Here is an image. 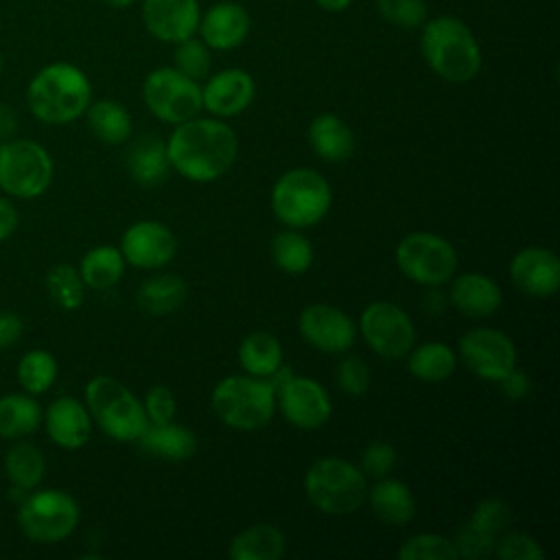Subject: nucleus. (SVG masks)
Wrapping results in <instances>:
<instances>
[{"mask_svg": "<svg viewBox=\"0 0 560 560\" xmlns=\"http://www.w3.org/2000/svg\"><path fill=\"white\" fill-rule=\"evenodd\" d=\"M201 9L197 0H142L147 31L166 44H177L197 33Z\"/></svg>", "mask_w": 560, "mask_h": 560, "instance_id": "obj_17", "label": "nucleus"}, {"mask_svg": "<svg viewBox=\"0 0 560 560\" xmlns=\"http://www.w3.org/2000/svg\"><path fill=\"white\" fill-rule=\"evenodd\" d=\"M142 98L155 118L173 125L190 120L203 109L201 85L173 66L155 68L147 74L142 83Z\"/></svg>", "mask_w": 560, "mask_h": 560, "instance_id": "obj_11", "label": "nucleus"}, {"mask_svg": "<svg viewBox=\"0 0 560 560\" xmlns=\"http://www.w3.org/2000/svg\"><path fill=\"white\" fill-rule=\"evenodd\" d=\"M57 374H59L57 359L44 348H33L24 352L15 368L18 385L22 387V392L31 396L46 394L57 381Z\"/></svg>", "mask_w": 560, "mask_h": 560, "instance_id": "obj_34", "label": "nucleus"}, {"mask_svg": "<svg viewBox=\"0 0 560 560\" xmlns=\"http://www.w3.org/2000/svg\"><path fill=\"white\" fill-rule=\"evenodd\" d=\"M359 328L368 346L385 359H400L409 354L416 341L413 322L392 302H372L363 308Z\"/></svg>", "mask_w": 560, "mask_h": 560, "instance_id": "obj_12", "label": "nucleus"}, {"mask_svg": "<svg viewBox=\"0 0 560 560\" xmlns=\"http://www.w3.org/2000/svg\"><path fill=\"white\" fill-rule=\"evenodd\" d=\"M24 332V319L13 311H0V352L20 341Z\"/></svg>", "mask_w": 560, "mask_h": 560, "instance_id": "obj_46", "label": "nucleus"}, {"mask_svg": "<svg viewBox=\"0 0 560 560\" xmlns=\"http://www.w3.org/2000/svg\"><path fill=\"white\" fill-rule=\"evenodd\" d=\"M46 291L50 295V300L63 308V311H74L83 304L85 298V284L79 276V269L68 265V262H59L55 267L48 269L46 273Z\"/></svg>", "mask_w": 560, "mask_h": 560, "instance_id": "obj_37", "label": "nucleus"}, {"mask_svg": "<svg viewBox=\"0 0 560 560\" xmlns=\"http://www.w3.org/2000/svg\"><path fill=\"white\" fill-rule=\"evenodd\" d=\"M335 378H337V385L350 396H361L370 387V370L363 363V359L354 354L339 361Z\"/></svg>", "mask_w": 560, "mask_h": 560, "instance_id": "obj_43", "label": "nucleus"}, {"mask_svg": "<svg viewBox=\"0 0 560 560\" xmlns=\"http://www.w3.org/2000/svg\"><path fill=\"white\" fill-rule=\"evenodd\" d=\"M210 402L223 424L254 431L273 418L276 392L267 378L228 376L214 385Z\"/></svg>", "mask_w": 560, "mask_h": 560, "instance_id": "obj_6", "label": "nucleus"}, {"mask_svg": "<svg viewBox=\"0 0 560 560\" xmlns=\"http://www.w3.org/2000/svg\"><path fill=\"white\" fill-rule=\"evenodd\" d=\"M238 363L249 376L267 378L282 363V346L271 332H249L238 346Z\"/></svg>", "mask_w": 560, "mask_h": 560, "instance_id": "obj_33", "label": "nucleus"}, {"mask_svg": "<svg viewBox=\"0 0 560 560\" xmlns=\"http://www.w3.org/2000/svg\"><path fill=\"white\" fill-rule=\"evenodd\" d=\"M55 164L44 144L31 138L0 142V190L11 199H37L52 182Z\"/></svg>", "mask_w": 560, "mask_h": 560, "instance_id": "obj_9", "label": "nucleus"}, {"mask_svg": "<svg viewBox=\"0 0 560 560\" xmlns=\"http://www.w3.org/2000/svg\"><path fill=\"white\" fill-rule=\"evenodd\" d=\"M514 287L534 298H551L560 287V260L551 249L525 247L510 260Z\"/></svg>", "mask_w": 560, "mask_h": 560, "instance_id": "obj_18", "label": "nucleus"}, {"mask_svg": "<svg viewBox=\"0 0 560 560\" xmlns=\"http://www.w3.org/2000/svg\"><path fill=\"white\" fill-rule=\"evenodd\" d=\"M256 94V85L249 72L241 68H228L212 74L201 88V107L219 118H230L245 112Z\"/></svg>", "mask_w": 560, "mask_h": 560, "instance_id": "obj_20", "label": "nucleus"}, {"mask_svg": "<svg viewBox=\"0 0 560 560\" xmlns=\"http://www.w3.org/2000/svg\"><path fill=\"white\" fill-rule=\"evenodd\" d=\"M186 293V282L179 276L162 273L144 280L136 293V300L140 308L151 315H168L184 304Z\"/></svg>", "mask_w": 560, "mask_h": 560, "instance_id": "obj_32", "label": "nucleus"}, {"mask_svg": "<svg viewBox=\"0 0 560 560\" xmlns=\"http://www.w3.org/2000/svg\"><path fill=\"white\" fill-rule=\"evenodd\" d=\"M238 140L228 122L217 118H190L179 122L166 140L171 168L190 182H214L236 160Z\"/></svg>", "mask_w": 560, "mask_h": 560, "instance_id": "obj_1", "label": "nucleus"}, {"mask_svg": "<svg viewBox=\"0 0 560 560\" xmlns=\"http://www.w3.org/2000/svg\"><path fill=\"white\" fill-rule=\"evenodd\" d=\"M142 407L149 424H166L175 418V396L166 385H153L147 392Z\"/></svg>", "mask_w": 560, "mask_h": 560, "instance_id": "obj_45", "label": "nucleus"}, {"mask_svg": "<svg viewBox=\"0 0 560 560\" xmlns=\"http://www.w3.org/2000/svg\"><path fill=\"white\" fill-rule=\"evenodd\" d=\"M125 273V258L118 247L98 245L92 247L79 262V276L85 287L94 291H105L118 284Z\"/></svg>", "mask_w": 560, "mask_h": 560, "instance_id": "obj_31", "label": "nucleus"}, {"mask_svg": "<svg viewBox=\"0 0 560 560\" xmlns=\"http://www.w3.org/2000/svg\"><path fill=\"white\" fill-rule=\"evenodd\" d=\"M451 302L466 317H490L501 306V289L483 273H464L451 287Z\"/></svg>", "mask_w": 560, "mask_h": 560, "instance_id": "obj_22", "label": "nucleus"}, {"mask_svg": "<svg viewBox=\"0 0 560 560\" xmlns=\"http://www.w3.org/2000/svg\"><path fill=\"white\" fill-rule=\"evenodd\" d=\"M497 383H499L501 392H503L508 398H512V400H518V398L527 396L529 389H532L529 378H527L523 372H518L516 368H514L512 372H508V374H505L501 381H497Z\"/></svg>", "mask_w": 560, "mask_h": 560, "instance_id": "obj_47", "label": "nucleus"}, {"mask_svg": "<svg viewBox=\"0 0 560 560\" xmlns=\"http://www.w3.org/2000/svg\"><path fill=\"white\" fill-rule=\"evenodd\" d=\"M173 68L182 74L199 81L208 77L212 68V50L199 37H186L175 44L173 52Z\"/></svg>", "mask_w": 560, "mask_h": 560, "instance_id": "obj_38", "label": "nucleus"}, {"mask_svg": "<svg viewBox=\"0 0 560 560\" xmlns=\"http://www.w3.org/2000/svg\"><path fill=\"white\" fill-rule=\"evenodd\" d=\"M83 116L92 136L105 144H122L131 136V116L127 107L114 98L92 101Z\"/></svg>", "mask_w": 560, "mask_h": 560, "instance_id": "obj_30", "label": "nucleus"}, {"mask_svg": "<svg viewBox=\"0 0 560 560\" xmlns=\"http://www.w3.org/2000/svg\"><path fill=\"white\" fill-rule=\"evenodd\" d=\"M271 258L287 273H304L313 262V247L298 230H282L271 241Z\"/></svg>", "mask_w": 560, "mask_h": 560, "instance_id": "obj_36", "label": "nucleus"}, {"mask_svg": "<svg viewBox=\"0 0 560 560\" xmlns=\"http://www.w3.org/2000/svg\"><path fill=\"white\" fill-rule=\"evenodd\" d=\"M147 453L168 459V462H184L195 455L197 438L190 429L182 424H147L142 435L136 440Z\"/></svg>", "mask_w": 560, "mask_h": 560, "instance_id": "obj_28", "label": "nucleus"}, {"mask_svg": "<svg viewBox=\"0 0 560 560\" xmlns=\"http://www.w3.org/2000/svg\"><path fill=\"white\" fill-rule=\"evenodd\" d=\"M319 9H324V11H330V13H341V11H346L350 4H352V0H313Z\"/></svg>", "mask_w": 560, "mask_h": 560, "instance_id": "obj_50", "label": "nucleus"}, {"mask_svg": "<svg viewBox=\"0 0 560 560\" xmlns=\"http://www.w3.org/2000/svg\"><path fill=\"white\" fill-rule=\"evenodd\" d=\"M44 409L35 396L26 392H9L0 396V438L15 442L33 435L42 427Z\"/></svg>", "mask_w": 560, "mask_h": 560, "instance_id": "obj_23", "label": "nucleus"}, {"mask_svg": "<svg viewBox=\"0 0 560 560\" xmlns=\"http://www.w3.org/2000/svg\"><path fill=\"white\" fill-rule=\"evenodd\" d=\"M308 144L326 162H343L354 151L352 129L335 114H319L308 125Z\"/></svg>", "mask_w": 560, "mask_h": 560, "instance_id": "obj_24", "label": "nucleus"}, {"mask_svg": "<svg viewBox=\"0 0 560 560\" xmlns=\"http://www.w3.org/2000/svg\"><path fill=\"white\" fill-rule=\"evenodd\" d=\"M376 13L400 28H420L427 20L424 0H374Z\"/></svg>", "mask_w": 560, "mask_h": 560, "instance_id": "obj_41", "label": "nucleus"}, {"mask_svg": "<svg viewBox=\"0 0 560 560\" xmlns=\"http://www.w3.org/2000/svg\"><path fill=\"white\" fill-rule=\"evenodd\" d=\"M287 538L271 523H256L238 532L230 547L228 556L232 560H278L284 556Z\"/></svg>", "mask_w": 560, "mask_h": 560, "instance_id": "obj_26", "label": "nucleus"}, {"mask_svg": "<svg viewBox=\"0 0 560 560\" xmlns=\"http://www.w3.org/2000/svg\"><path fill=\"white\" fill-rule=\"evenodd\" d=\"M302 337L317 350L328 354L346 352L357 337L352 319L337 306L311 304L300 315Z\"/></svg>", "mask_w": 560, "mask_h": 560, "instance_id": "obj_15", "label": "nucleus"}, {"mask_svg": "<svg viewBox=\"0 0 560 560\" xmlns=\"http://www.w3.org/2000/svg\"><path fill=\"white\" fill-rule=\"evenodd\" d=\"M252 28V18L247 9L232 0H221L212 4L199 18V39L210 50H232L238 48Z\"/></svg>", "mask_w": 560, "mask_h": 560, "instance_id": "obj_21", "label": "nucleus"}, {"mask_svg": "<svg viewBox=\"0 0 560 560\" xmlns=\"http://www.w3.org/2000/svg\"><path fill=\"white\" fill-rule=\"evenodd\" d=\"M400 560H455L457 549L453 540L438 534H416L398 549Z\"/></svg>", "mask_w": 560, "mask_h": 560, "instance_id": "obj_39", "label": "nucleus"}, {"mask_svg": "<svg viewBox=\"0 0 560 560\" xmlns=\"http://www.w3.org/2000/svg\"><path fill=\"white\" fill-rule=\"evenodd\" d=\"M127 171L142 186L162 184L171 171L166 144L155 136H142L127 153Z\"/></svg>", "mask_w": 560, "mask_h": 560, "instance_id": "obj_29", "label": "nucleus"}, {"mask_svg": "<svg viewBox=\"0 0 560 560\" xmlns=\"http://www.w3.org/2000/svg\"><path fill=\"white\" fill-rule=\"evenodd\" d=\"M18 125H20V118L15 107H11L9 103H0V142L15 138Z\"/></svg>", "mask_w": 560, "mask_h": 560, "instance_id": "obj_49", "label": "nucleus"}, {"mask_svg": "<svg viewBox=\"0 0 560 560\" xmlns=\"http://www.w3.org/2000/svg\"><path fill=\"white\" fill-rule=\"evenodd\" d=\"M90 103L92 83L88 74L68 61L46 63L26 85L28 112L44 125H68L81 118Z\"/></svg>", "mask_w": 560, "mask_h": 560, "instance_id": "obj_2", "label": "nucleus"}, {"mask_svg": "<svg viewBox=\"0 0 560 560\" xmlns=\"http://www.w3.org/2000/svg\"><path fill=\"white\" fill-rule=\"evenodd\" d=\"M368 501L374 516L385 525H405L416 514V499L409 486L387 475L368 492Z\"/></svg>", "mask_w": 560, "mask_h": 560, "instance_id": "obj_25", "label": "nucleus"}, {"mask_svg": "<svg viewBox=\"0 0 560 560\" xmlns=\"http://www.w3.org/2000/svg\"><path fill=\"white\" fill-rule=\"evenodd\" d=\"M409 359H407V368L409 372L427 383H438L448 378L455 372V352L440 341H429L418 346L416 350H409Z\"/></svg>", "mask_w": 560, "mask_h": 560, "instance_id": "obj_35", "label": "nucleus"}, {"mask_svg": "<svg viewBox=\"0 0 560 560\" xmlns=\"http://www.w3.org/2000/svg\"><path fill=\"white\" fill-rule=\"evenodd\" d=\"M85 407L92 422L116 442H136L149 420L142 402L114 376H94L85 385Z\"/></svg>", "mask_w": 560, "mask_h": 560, "instance_id": "obj_4", "label": "nucleus"}, {"mask_svg": "<svg viewBox=\"0 0 560 560\" xmlns=\"http://www.w3.org/2000/svg\"><path fill=\"white\" fill-rule=\"evenodd\" d=\"M468 523L488 540L497 542L499 536L510 525V508L501 499H483L475 512L470 514Z\"/></svg>", "mask_w": 560, "mask_h": 560, "instance_id": "obj_40", "label": "nucleus"}, {"mask_svg": "<svg viewBox=\"0 0 560 560\" xmlns=\"http://www.w3.org/2000/svg\"><path fill=\"white\" fill-rule=\"evenodd\" d=\"M177 252L175 234L158 221H138L129 225L120 241L125 262L140 269H155L166 265Z\"/></svg>", "mask_w": 560, "mask_h": 560, "instance_id": "obj_16", "label": "nucleus"}, {"mask_svg": "<svg viewBox=\"0 0 560 560\" xmlns=\"http://www.w3.org/2000/svg\"><path fill=\"white\" fill-rule=\"evenodd\" d=\"M459 357L466 368L486 381H501L516 368L512 339L497 328H472L459 339Z\"/></svg>", "mask_w": 560, "mask_h": 560, "instance_id": "obj_13", "label": "nucleus"}, {"mask_svg": "<svg viewBox=\"0 0 560 560\" xmlns=\"http://www.w3.org/2000/svg\"><path fill=\"white\" fill-rule=\"evenodd\" d=\"M282 416L298 429H319L328 422L332 405L328 392L308 376H291L278 392Z\"/></svg>", "mask_w": 560, "mask_h": 560, "instance_id": "obj_14", "label": "nucleus"}, {"mask_svg": "<svg viewBox=\"0 0 560 560\" xmlns=\"http://www.w3.org/2000/svg\"><path fill=\"white\" fill-rule=\"evenodd\" d=\"M396 466V451L389 442H372L361 453V472L370 477H385Z\"/></svg>", "mask_w": 560, "mask_h": 560, "instance_id": "obj_44", "label": "nucleus"}, {"mask_svg": "<svg viewBox=\"0 0 560 560\" xmlns=\"http://www.w3.org/2000/svg\"><path fill=\"white\" fill-rule=\"evenodd\" d=\"M420 50L427 66L448 83H468L481 70V48L472 31L453 15L424 20Z\"/></svg>", "mask_w": 560, "mask_h": 560, "instance_id": "obj_3", "label": "nucleus"}, {"mask_svg": "<svg viewBox=\"0 0 560 560\" xmlns=\"http://www.w3.org/2000/svg\"><path fill=\"white\" fill-rule=\"evenodd\" d=\"M42 427L52 444L66 451H77L88 444L92 435V416L85 402L74 396H59L44 409Z\"/></svg>", "mask_w": 560, "mask_h": 560, "instance_id": "obj_19", "label": "nucleus"}, {"mask_svg": "<svg viewBox=\"0 0 560 560\" xmlns=\"http://www.w3.org/2000/svg\"><path fill=\"white\" fill-rule=\"evenodd\" d=\"M396 265L409 280L438 287L455 276L457 252L444 236L411 232L396 247Z\"/></svg>", "mask_w": 560, "mask_h": 560, "instance_id": "obj_10", "label": "nucleus"}, {"mask_svg": "<svg viewBox=\"0 0 560 560\" xmlns=\"http://www.w3.org/2000/svg\"><path fill=\"white\" fill-rule=\"evenodd\" d=\"M20 225V214H18V208L13 206L11 197L7 195H0V243L11 238L15 234Z\"/></svg>", "mask_w": 560, "mask_h": 560, "instance_id": "obj_48", "label": "nucleus"}, {"mask_svg": "<svg viewBox=\"0 0 560 560\" xmlns=\"http://www.w3.org/2000/svg\"><path fill=\"white\" fill-rule=\"evenodd\" d=\"M2 468H4V477L9 479L13 490L26 494V492L39 488V483L44 481L46 459H44V453L35 444L15 440L4 453Z\"/></svg>", "mask_w": 560, "mask_h": 560, "instance_id": "obj_27", "label": "nucleus"}, {"mask_svg": "<svg viewBox=\"0 0 560 560\" xmlns=\"http://www.w3.org/2000/svg\"><path fill=\"white\" fill-rule=\"evenodd\" d=\"M81 508L70 492L57 488L31 490L18 505L20 532L37 545H55L66 540L79 525Z\"/></svg>", "mask_w": 560, "mask_h": 560, "instance_id": "obj_7", "label": "nucleus"}, {"mask_svg": "<svg viewBox=\"0 0 560 560\" xmlns=\"http://www.w3.org/2000/svg\"><path fill=\"white\" fill-rule=\"evenodd\" d=\"M494 553L501 560H542L545 558V551L538 547V542L523 532H512V534L503 532L494 542Z\"/></svg>", "mask_w": 560, "mask_h": 560, "instance_id": "obj_42", "label": "nucleus"}, {"mask_svg": "<svg viewBox=\"0 0 560 560\" xmlns=\"http://www.w3.org/2000/svg\"><path fill=\"white\" fill-rule=\"evenodd\" d=\"M304 490L319 512L343 516L365 503L368 479L354 464L339 457H324L306 470Z\"/></svg>", "mask_w": 560, "mask_h": 560, "instance_id": "obj_5", "label": "nucleus"}, {"mask_svg": "<svg viewBox=\"0 0 560 560\" xmlns=\"http://www.w3.org/2000/svg\"><path fill=\"white\" fill-rule=\"evenodd\" d=\"M2 70H4V57H2V52H0V74H2Z\"/></svg>", "mask_w": 560, "mask_h": 560, "instance_id": "obj_52", "label": "nucleus"}, {"mask_svg": "<svg viewBox=\"0 0 560 560\" xmlns=\"http://www.w3.org/2000/svg\"><path fill=\"white\" fill-rule=\"evenodd\" d=\"M107 7H112V9H127V7H131L136 0H103Z\"/></svg>", "mask_w": 560, "mask_h": 560, "instance_id": "obj_51", "label": "nucleus"}, {"mask_svg": "<svg viewBox=\"0 0 560 560\" xmlns=\"http://www.w3.org/2000/svg\"><path fill=\"white\" fill-rule=\"evenodd\" d=\"M332 192L328 182L313 168H291L273 184L271 210L289 228L319 223L330 210Z\"/></svg>", "mask_w": 560, "mask_h": 560, "instance_id": "obj_8", "label": "nucleus"}]
</instances>
